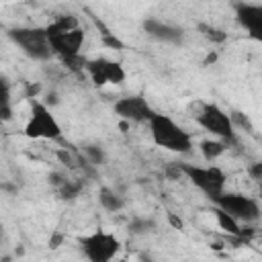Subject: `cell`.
I'll use <instances>...</instances> for the list:
<instances>
[{
	"mask_svg": "<svg viewBox=\"0 0 262 262\" xmlns=\"http://www.w3.org/2000/svg\"><path fill=\"white\" fill-rule=\"evenodd\" d=\"M229 119H231V125H239V127H246L250 133H254V127H252V123L248 121V117H244V113H239V111H231V115H229ZM235 129V127H233Z\"/></svg>",
	"mask_w": 262,
	"mask_h": 262,
	"instance_id": "obj_20",
	"label": "cell"
},
{
	"mask_svg": "<svg viewBox=\"0 0 262 262\" xmlns=\"http://www.w3.org/2000/svg\"><path fill=\"white\" fill-rule=\"evenodd\" d=\"M23 133L29 139H51V141L61 139V127H59L57 119L53 117L49 106L39 100H33L31 117H29Z\"/></svg>",
	"mask_w": 262,
	"mask_h": 262,
	"instance_id": "obj_6",
	"label": "cell"
},
{
	"mask_svg": "<svg viewBox=\"0 0 262 262\" xmlns=\"http://www.w3.org/2000/svg\"><path fill=\"white\" fill-rule=\"evenodd\" d=\"M170 221H172V223H174V225H176V227H178V229H180V227H182V221H180V219H178V217H174V215H170Z\"/></svg>",
	"mask_w": 262,
	"mask_h": 262,
	"instance_id": "obj_25",
	"label": "cell"
},
{
	"mask_svg": "<svg viewBox=\"0 0 262 262\" xmlns=\"http://www.w3.org/2000/svg\"><path fill=\"white\" fill-rule=\"evenodd\" d=\"M215 59H217V53H209V55H207V59H205V66H209V63H213Z\"/></svg>",
	"mask_w": 262,
	"mask_h": 262,
	"instance_id": "obj_24",
	"label": "cell"
},
{
	"mask_svg": "<svg viewBox=\"0 0 262 262\" xmlns=\"http://www.w3.org/2000/svg\"><path fill=\"white\" fill-rule=\"evenodd\" d=\"M180 174H184L209 201H215L225 192V172L217 166H196V164H178Z\"/></svg>",
	"mask_w": 262,
	"mask_h": 262,
	"instance_id": "obj_5",
	"label": "cell"
},
{
	"mask_svg": "<svg viewBox=\"0 0 262 262\" xmlns=\"http://www.w3.org/2000/svg\"><path fill=\"white\" fill-rule=\"evenodd\" d=\"M49 184L55 188L57 196L61 201H74L80 192H82V182L80 180H72V178H66L63 174L59 172H51L49 174Z\"/></svg>",
	"mask_w": 262,
	"mask_h": 262,
	"instance_id": "obj_13",
	"label": "cell"
},
{
	"mask_svg": "<svg viewBox=\"0 0 262 262\" xmlns=\"http://www.w3.org/2000/svg\"><path fill=\"white\" fill-rule=\"evenodd\" d=\"M199 149H201V154H203V158L207 162H213V160H217L219 156L225 154L227 145L223 141H219V139H203L201 145H199Z\"/></svg>",
	"mask_w": 262,
	"mask_h": 262,
	"instance_id": "obj_16",
	"label": "cell"
},
{
	"mask_svg": "<svg viewBox=\"0 0 262 262\" xmlns=\"http://www.w3.org/2000/svg\"><path fill=\"white\" fill-rule=\"evenodd\" d=\"M49 47L72 72H82L86 66V57L80 55L84 43V29L80 27L74 14H61L45 27Z\"/></svg>",
	"mask_w": 262,
	"mask_h": 262,
	"instance_id": "obj_1",
	"label": "cell"
},
{
	"mask_svg": "<svg viewBox=\"0 0 262 262\" xmlns=\"http://www.w3.org/2000/svg\"><path fill=\"white\" fill-rule=\"evenodd\" d=\"M98 203L108 213H119L125 207V199L117 190H113L108 186H100V190H98Z\"/></svg>",
	"mask_w": 262,
	"mask_h": 262,
	"instance_id": "obj_14",
	"label": "cell"
},
{
	"mask_svg": "<svg viewBox=\"0 0 262 262\" xmlns=\"http://www.w3.org/2000/svg\"><path fill=\"white\" fill-rule=\"evenodd\" d=\"M2 262H10V258H2Z\"/></svg>",
	"mask_w": 262,
	"mask_h": 262,
	"instance_id": "obj_28",
	"label": "cell"
},
{
	"mask_svg": "<svg viewBox=\"0 0 262 262\" xmlns=\"http://www.w3.org/2000/svg\"><path fill=\"white\" fill-rule=\"evenodd\" d=\"M235 20L239 23L242 29H246L250 33L252 39H256V41L262 39V6L260 4L237 2L235 4Z\"/></svg>",
	"mask_w": 262,
	"mask_h": 262,
	"instance_id": "obj_12",
	"label": "cell"
},
{
	"mask_svg": "<svg viewBox=\"0 0 262 262\" xmlns=\"http://www.w3.org/2000/svg\"><path fill=\"white\" fill-rule=\"evenodd\" d=\"M12 119V102H10V84L0 76V123Z\"/></svg>",
	"mask_w": 262,
	"mask_h": 262,
	"instance_id": "obj_15",
	"label": "cell"
},
{
	"mask_svg": "<svg viewBox=\"0 0 262 262\" xmlns=\"http://www.w3.org/2000/svg\"><path fill=\"white\" fill-rule=\"evenodd\" d=\"M82 156H84V160H86L88 164H92V166H100V164H104V160H106V154H104V149H102L98 143H84V145H82Z\"/></svg>",
	"mask_w": 262,
	"mask_h": 262,
	"instance_id": "obj_18",
	"label": "cell"
},
{
	"mask_svg": "<svg viewBox=\"0 0 262 262\" xmlns=\"http://www.w3.org/2000/svg\"><path fill=\"white\" fill-rule=\"evenodd\" d=\"M63 242V233H59V231H55L51 237H49V248L51 250H55V248H59V244Z\"/></svg>",
	"mask_w": 262,
	"mask_h": 262,
	"instance_id": "obj_22",
	"label": "cell"
},
{
	"mask_svg": "<svg viewBox=\"0 0 262 262\" xmlns=\"http://www.w3.org/2000/svg\"><path fill=\"white\" fill-rule=\"evenodd\" d=\"M156 229V221L154 219H147V217H133L129 221V231L133 235H147Z\"/></svg>",
	"mask_w": 262,
	"mask_h": 262,
	"instance_id": "obj_19",
	"label": "cell"
},
{
	"mask_svg": "<svg viewBox=\"0 0 262 262\" xmlns=\"http://www.w3.org/2000/svg\"><path fill=\"white\" fill-rule=\"evenodd\" d=\"M2 235H4V227H2V223H0V239H2Z\"/></svg>",
	"mask_w": 262,
	"mask_h": 262,
	"instance_id": "obj_26",
	"label": "cell"
},
{
	"mask_svg": "<svg viewBox=\"0 0 262 262\" xmlns=\"http://www.w3.org/2000/svg\"><path fill=\"white\" fill-rule=\"evenodd\" d=\"M102 41H104L108 47H123V45H121V41H119L117 37H111L108 33H106V35H102Z\"/></svg>",
	"mask_w": 262,
	"mask_h": 262,
	"instance_id": "obj_23",
	"label": "cell"
},
{
	"mask_svg": "<svg viewBox=\"0 0 262 262\" xmlns=\"http://www.w3.org/2000/svg\"><path fill=\"white\" fill-rule=\"evenodd\" d=\"M143 31L147 37L160 41V43H168V45H182L184 43V29L160 18H145L143 20Z\"/></svg>",
	"mask_w": 262,
	"mask_h": 262,
	"instance_id": "obj_11",
	"label": "cell"
},
{
	"mask_svg": "<svg viewBox=\"0 0 262 262\" xmlns=\"http://www.w3.org/2000/svg\"><path fill=\"white\" fill-rule=\"evenodd\" d=\"M86 74L90 76L92 84L94 86H104V84H123L127 74H125V68L119 63V61H113L108 57H94V59H86V66H84Z\"/></svg>",
	"mask_w": 262,
	"mask_h": 262,
	"instance_id": "obj_9",
	"label": "cell"
},
{
	"mask_svg": "<svg viewBox=\"0 0 262 262\" xmlns=\"http://www.w3.org/2000/svg\"><path fill=\"white\" fill-rule=\"evenodd\" d=\"M194 119H196V123H199L207 133H211L215 139L223 141L227 147L237 143L235 129H233V125H231L229 113H225L219 104H215V102H203V104L199 106Z\"/></svg>",
	"mask_w": 262,
	"mask_h": 262,
	"instance_id": "obj_4",
	"label": "cell"
},
{
	"mask_svg": "<svg viewBox=\"0 0 262 262\" xmlns=\"http://www.w3.org/2000/svg\"><path fill=\"white\" fill-rule=\"evenodd\" d=\"M147 125H149V135L158 147L168 149L172 154H190L192 151L190 133L186 129H182L172 117L156 113Z\"/></svg>",
	"mask_w": 262,
	"mask_h": 262,
	"instance_id": "obj_2",
	"label": "cell"
},
{
	"mask_svg": "<svg viewBox=\"0 0 262 262\" xmlns=\"http://www.w3.org/2000/svg\"><path fill=\"white\" fill-rule=\"evenodd\" d=\"M248 172H250V176L258 182V180L262 178V164H260V162H254V164L248 168Z\"/></svg>",
	"mask_w": 262,
	"mask_h": 262,
	"instance_id": "obj_21",
	"label": "cell"
},
{
	"mask_svg": "<svg viewBox=\"0 0 262 262\" xmlns=\"http://www.w3.org/2000/svg\"><path fill=\"white\" fill-rule=\"evenodd\" d=\"M113 262H129L127 258H121V260H113Z\"/></svg>",
	"mask_w": 262,
	"mask_h": 262,
	"instance_id": "obj_27",
	"label": "cell"
},
{
	"mask_svg": "<svg viewBox=\"0 0 262 262\" xmlns=\"http://www.w3.org/2000/svg\"><path fill=\"white\" fill-rule=\"evenodd\" d=\"M213 203L217 209L239 223H252L260 219V203L254 196H246L242 192H223Z\"/></svg>",
	"mask_w": 262,
	"mask_h": 262,
	"instance_id": "obj_8",
	"label": "cell"
},
{
	"mask_svg": "<svg viewBox=\"0 0 262 262\" xmlns=\"http://www.w3.org/2000/svg\"><path fill=\"white\" fill-rule=\"evenodd\" d=\"M80 250L88 262H113L121 250V239L108 231H94L80 237Z\"/></svg>",
	"mask_w": 262,
	"mask_h": 262,
	"instance_id": "obj_7",
	"label": "cell"
},
{
	"mask_svg": "<svg viewBox=\"0 0 262 262\" xmlns=\"http://www.w3.org/2000/svg\"><path fill=\"white\" fill-rule=\"evenodd\" d=\"M115 113L123 121H129V123H149L151 117L156 115V111L151 108L147 98L141 94H131V96L119 98L115 102Z\"/></svg>",
	"mask_w": 262,
	"mask_h": 262,
	"instance_id": "obj_10",
	"label": "cell"
},
{
	"mask_svg": "<svg viewBox=\"0 0 262 262\" xmlns=\"http://www.w3.org/2000/svg\"><path fill=\"white\" fill-rule=\"evenodd\" d=\"M199 33L207 39V41H211L213 45H221V43H225L227 41V33L223 31V29H219V27H213V25H207V23H199Z\"/></svg>",
	"mask_w": 262,
	"mask_h": 262,
	"instance_id": "obj_17",
	"label": "cell"
},
{
	"mask_svg": "<svg viewBox=\"0 0 262 262\" xmlns=\"http://www.w3.org/2000/svg\"><path fill=\"white\" fill-rule=\"evenodd\" d=\"M6 35L29 59L47 61L53 55L49 41H47L45 27H10Z\"/></svg>",
	"mask_w": 262,
	"mask_h": 262,
	"instance_id": "obj_3",
	"label": "cell"
}]
</instances>
